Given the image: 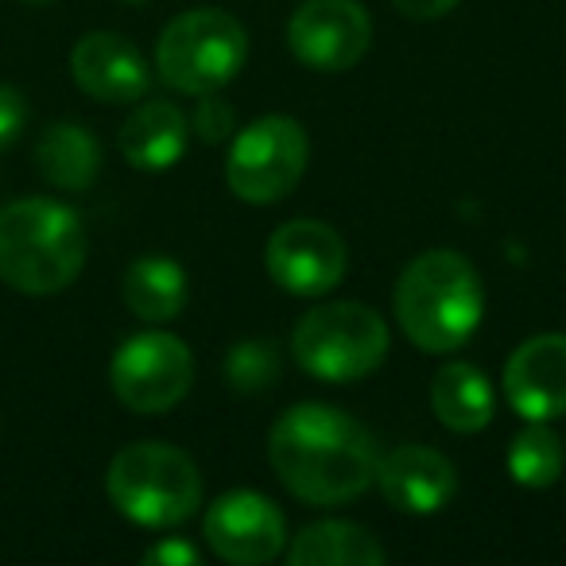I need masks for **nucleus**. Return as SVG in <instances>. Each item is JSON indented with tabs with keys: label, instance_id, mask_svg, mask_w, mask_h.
<instances>
[{
	"label": "nucleus",
	"instance_id": "4468645a",
	"mask_svg": "<svg viewBox=\"0 0 566 566\" xmlns=\"http://www.w3.org/2000/svg\"><path fill=\"white\" fill-rule=\"evenodd\" d=\"M71 74L94 102L128 105L140 102L151 86V71L144 55L117 32H90L74 43Z\"/></svg>",
	"mask_w": 566,
	"mask_h": 566
},
{
	"label": "nucleus",
	"instance_id": "423d86ee",
	"mask_svg": "<svg viewBox=\"0 0 566 566\" xmlns=\"http://www.w3.org/2000/svg\"><path fill=\"white\" fill-rule=\"evenodd\" d=\"M292 357L315 380L349 385L385 365L388 326L365 303H323L292 331Z\"/></svg>",
	"mask_w": 566,
	"mask_h": 566
},
{
	"label": "nucleus",
	"instance_id": "412c9836",
	"mask_svg": "<svg viewBox=\"0 0 566 566\" xmlns=\"http://www.w3.org/2000/svg\"><path fill=\"white\" fill-rule=\"evenodd\" d=\"M221 369H226V385L233 388V392L256 396V392H268V388L280 380L283 357H280V349H275V342L244 338L229 349Z\"/></svg>",
	"mask_w": 566,
	"mask_h": 566
},
{
	"label": "nucleus",
	"instance_id": "0eeeda50",
	"mask_svg": "<svg viewBox=\"0 0 566 566\" xmlns=\"http://www.w3.org/2000/svg\"><path fill=\"white\" fill-rule=\"evenodd\" d=\"M311 144L300 120L260 117L233 133L226 156V182L241 202L272 206L300 187Z\"/></svg>",
	"mask_w": 566,
	"mask_h": 566
},
{
	"label": "nucleus",
	"instance_id": "dca6fc26",
	"mask_svg": "<svg viewBox=\"0 0 566 566\" xmlns=\"http://www.w3.org/2000/svg\"><path fill=\"white\" fill-rule=\"evenodd\" d=\"M431 408L442 427H450L458 434H473L493 423L496 396L478 365L447 361L431 380Z\"/></svg>",
	"mask_w": 566,
	"mask_h": 566
},
{
	"label": "nucleus",
	"instance_id": "7ed1b4c3",
	"mask_svg": "<svg viewBox=\"0 0 566 566\" xmlns=\"http://www.w3.org/2000/svg\"><path fill=\"white\" fill-rule=\"evenodd\" d=\"M86 264L82 218L51 198H20L0 210V280L20 295H55Z\"/></svg>",
	"mask_w": 566,
	"mask_h": 566
},
{
	"label": "nucleus",
	"instance_id": "4be33fe9",
	"mask_svg": "<svg viewBox=\"0 0 566 566\" xmlns=\"http://www.w3.org/2000/svg\"><path fill=\"white\" fill-rule=\"evenodd\" d=\"M190 133L202 144H226L237 133V117L218 94H198L195 117H190Z\"/></svg>",
	"mask_w": 566,
	"mask_h": 566
},
{
	"label": "nucleus",
	"instance_id": "393cba45",
	"mask_svg": "<svg viewBox=\"0 0 566 566\" xmlns=\"http://www.w3.org/2000/svg\"><path fill=\"white\" fill-rule=\"evenodd\" d=\"M396 12L408 20H442L458 9V0H392Z\"/></svg>",
	"mask_w": 566,
	"mask_h": 566
},
{
	"label": "nucleus",
	"instance_id": "ddd939ff",
	"mask_svg": "<svg viewBox=\"0 0 566 566\" xmlns=\"http://www.w3.org/2000/svg\"><path fill=\"white\" fill-rule=\"evenodd\" d=\"M377 485L396 512L434 516V512H442L454 501L458 473L447 454H439L431 447H419V442H403V447L380 454Z\"/></svg>",
	"mask_w": 566,
	"mask_h": 566
},
{
	"label": "nucleus",
	"instance_id": "bb28decb",
	"mask_svg": "<svg viewBox=\"0 0 566 566\" xmlns=\"http://www.w3.org/2000/svg\"><path fill=\"white\" fill-rule=\"evenodd\" d=\"M128 4H144V0H128Z\"/></svg>",
	"mask_w": 566,
	"mask_h": 566
},
{
	"label": "nucleus",
	"instance_id": "a211bd4d",
	"mask_svg": "<svg viewBox=\"0 0 566 566\" xmlns=\"http://www.w3.org/2000/svg\"><path fill=\"white\" fill-rule=\"evenodd\" d=\"M120 295H125V307L144 323H171L187 307V272L179 260L151 252L128 264Z\"/></svg>",
	"mask_w": 566,
	"mask_h": 566
},
{
	"label": "nucleus",
	"instance_id": "39448f33",
	"mask_svg": "<svg viewBox=\"0 0 566 566\" xmlns=\"http://www.w3.org/2000/svg\"><path fill=\"white\" fill-rule=\"evenodd\" d=\"M249 35L241 20L221 9H190L159 32L156 71L179 94H218L241 74Z\"/></svg>",
	"mask_w": 566,
	"mask_h": 566
},
{
	"label": "nucleus",
	"instance_id": "f8f14e48",
	"mask_svg": "<svg viewBox=\"0 0 566 566\" xmlns=\"http://www.w3.org/2000/svg\"><path fill=\"white\" fill-rule=\"evenodd\" d=\"M504 396L527 423L566 416V334H535L504 361Z\"/></svg>",
	"mask_w": 566,
	"mask_h": 566
},
{
	"label": "nucleus",
	"instance_id": "9b49d317",
	"mask_svg": "<svg viewBox=\"0 0 566 566\" xmlns=\"http://www.w3.org/2000/svg\"><path fill=\"white\" fill-rule=\"evenodd\" d=\"M202 535L221 563L260 566L283 555V547H287V520H283L280 504L268 501L264 493L237 489V493L218 496L206 509Z\"/></svg>",
	"mask_w": 566,
	"mask_h": 566
},
{
	"label": "nucleus",
	"instance_id": "1a4fd4ad",
	"mask_svg": "<svg viewBox=\"0 0 566 566\" xmlns=\"http://www.w3.org/2000/svg\"><path fill=\"white\" fill-rule=\"evenodd\" d=\"M264 264L280 292L300 295V300H323L346 280L349 252L334 226L315 218H295L268 237Z\"/></svg>",
	"mask_w": 566,
	"mask_h": 566
},
{
	"label": "nucleus",
	"instance_id": "6ab92c4d",
	"mask_svg": "<svg viewBox=\"0 0 566 566\" xmlns=\"http://www.w3.org/2000/svg\"><path fill=\"white\" fill-rule=\"evenodd\" d=\"M35 164L51 187L86 190L102 171V144L82 125H51L35 144Z\"/></svg>",
	"mask_w": 566,
	"mask_h": 566
},
{
	"label": "nucleus",
	"instance_id": "2eb2a0df",
	"mask_svg": "<svg viewBox=\"0 0 566 566\" xmlns=\"http://www.w3.org/2000/svg\"><path fill=\"white\" fill-rule=\"evenodd\" d=\"M190 144V120L171 102H144L120 128V156L136 171H171Z\"/></svg>",
	"mask_w": 566,
	"mask_h": 566
},
{
	"label": "nucleus",
	"instance_id": "b1692460",
	"mask_svg": "<svg viewBox=\"0 0 566 566\" xmlns=\"http://www.w3.org/2000/svg\"><path fill=\"white\" fill-rule=\"evenodd\" d=\"M144 563L148 566H198L202 555H198V547L187 539H159L156 547L144 551Z\"/></svg>",
	"mask_w": 566,
	"mask_h": 566
},
{
	"label": "nucleus",
	"instance_id": "a878e982",
	"mask_svg": "<svg viewBox=\"0 0 566 566\" xmlns=\"http://www.w3.org/2000/svg\"><path fill=\"white\" fill-rule=\"evenodd\" d=\"M24 4H51V0H24Z\"/></svg>",
	"mask_w": 566,
	"mask_h": 566
},
{
	"label": "nucleus",
	"instance_id": "f03ea898",
	"mask_svg": "<svg viewBox=\"0 0 566 566\" xmlns=\"http://www.w3.org/2000/svg\"><path fill=\"white\" fill-rule=\"evenodd\" d=\"M392 303L408 342H416L423 354H450L462 349L481 326L485 292L478 268L462 252L431 249L403 268Z\"/></svg>",
	"mask_w": 566,
	"mask_h": 566
},
{
	"label": "nucleus",
	"instance_id": "f3484780",
	"mask_svg": "<svg viewBox=\"0 0 566 566\" xmlns=\"http://www.w3.org/2000/svg\"><path fill=\"white\" fill-rule=\"evenodd\" d=\"M283 551L292 566H380L388 558L377 535L349 520H323L303 527Z\"/></svg>",
	"mask_w": 566,
	"mask_h": 566
},
{
	"label": "nucleus",
	"instance_id": "6e6552de",
	"mask_svg": "<svg viewBox=\"0 0 566 566\" xmlns=\"http://www.w3.org/2000/svg\"><path fill=\"white\" fill-rule=\"evenodd\" d=\"M113 396L136 416H164L175 403L187 400L195 385V357L187 342L167 331L133 334L113 354L109 365Z\"/></svg>",
	"mask_w": 566,
	"mask_h": 566
},
{
	"label": "nucleus",
	"instance_id": "f257e3e1",
	"mask_svg": "<svg viewBox=\"0 0 566 566\" xmlns=\"http://www.w3.org/2000/svg\"><path fill=\"white\" fill-rule=\"evenodd\" d=\"M268 462L292 496L315 509H334L377 485L380 447L369 427L342 408L300 403L275 419Z\"/></svg>",
	"mask_w": 566,
	"mask_h": 566
},
{
	"label": "nucleus",
	"instance_id": "5701e85b",
	"mask_svg": "<svg viewBox=\"0 0 566 566\" xmlns=\"http://www.w3.org/2000/svg\"><path fill=\"white\" fill-rule=\"evenodd\" d=\"M28 125V97L17 86H0V151L12 148Z\"/></svg>",
	"mask_w": 566,
	"mask_h": 566
},
{
	"label": "nucleus",
	"instance_id": "aec40b11",
	"mask_svg": "<svg viewBox=\"0 0 566 566\" xmlns=\"http://www.w3.org/2000/svg\"><path fill=\"white\" fill-rule=\"evenodd\" d=\"M566 450L551 423H527L509 447V478L524 489H551L563 478Z\"/></svg>",
	"mask_w": 566,
	"mask_h": 566
},
{
	"label": "nucleus",
	"instance_id": "9d476101",
	"mask_svg": "<svg viewBox=\"0 0 566 566\" xmlns=\"http://www.w3.org/2000/svg\"><path fill=\"white\" fill-rule=\"evenodd\" d=\"M369 43L373 20L357 0H303L287 20V48L311 71H349L365 59Z\"/></svg>",
	"mask_w": 566,
	"mask_h": 566
},
{
	"label": "nucleus",
	"instance_id": "20e7f679",
	"mask_svg": "<svg viewBox=\"0 0 566 566\" xmlns=\"http://www.w3.org/2000/svg\"><path fill=\"white\" fill-rule=\"evenodd\" d=\"M105 489L120 516L140 527L187 524L202 504V473L195 458L167 442H133L117 450Z\"/></svg>",
	"mask_w": 566,
	"mask_h": 566
}]
</instances>
